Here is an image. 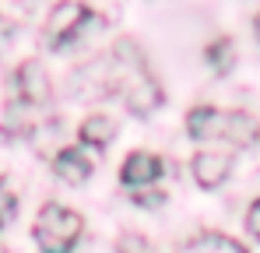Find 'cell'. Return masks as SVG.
I'll return each instance as SVG.
<instances>
[{"mask_svg":"<svg viewBox=\"0 0 260 253\" xmlns=\"http://www.w3.org/2000/svg\"><path fill=\"white\" fill-rule=\"evenodd\" d=\"M99 67H102V84H109L106 95H120L134 116H148L162 106L166 99L162 84L148 71V60L134 39H120Z\"/></svg>","mask_w":260,"mask_h":253,"instance_id":"1","label":"cell"},{"mask_svg":"<svg viewBox=\"0 0 260 253\" xmlns=\"http://www.w3.org/2000/svg\"><path fill=\"white\" fill-rule=\"evenodd\" d=\"M81 232H85V218H81L78 211L49 201V204L39 208L32 239H36L39 253H71L74 243L81 239Z\"/></svg>","mask_w":260,"mask_h":253,"instance_id":"2","label":"cell"},{"mask_svg":"<svg viewBox=\"0 0 260 253\" xmlns=\"http://www.w3.org/2000/svg\"><path fill=\"white\" fill-rule=\"evenodd\" d=\"M95 21V11L81 4V0H60L53 11H49V18H46V46H53V49H60V46H71V42L78 39V36H85V28Z\"/></svg>","mask_w":260,"mask_h":253,"instance_id":"3","label":"cell"},{"mask_svg":"<svg viewBox=\"0 0 260 253\" xmlns=\"http://www.w3.org/2000/svg\"><path fill=\"white\" fill-rule=\"evenodd\" d=\"M7 99H14V102H21L28 109H39V106H46L53 99L49 74H46V67L39 60H25V64L14 67V74H11V95Z\"/></svg>","mask_w":260,"mask_h":253,"instance_id":"4","label":"cell"},{"mask_svg":"<svg viewBox=\"0 0 260 253\" xmlns=\"http://www.w3.org/2000/svg\"><path fill=\"white\" fill-rule=\"evenodd\" d=\"M211 141H221L229 148H253L260 141V123L250 113H221L218 109L215 126H211Z\"/></svg>","mask_w":260,"mask_h":253,"instance_id":"5","label":"cell"},{"mask_svg":"<svg viewBox=\"0 0 260 253\" xmlns=\"http://www.w3.org/2000/svg\"><path fill=\"white\" fill-rule=\"evenodd\" d=\"M166 172V162L151 151H130L123 159V169H120V183L123 186H134V190H144L151 186L155 179H162Z\"/></svg>","mask_w":260,"mask_h":253,"instance_id":"6","label":"cell"},{"mask_svg":"<svg viewBox=\"0 0 260 253\" xmlns=\"http://www.w3.org/2000/svg\"><path fill=\"white\" fill-rule=\"evenodd\" d=\"M190 169H193V179L204 186V190H215L229 179L232 172V155L229 151H197L190 159Z\"/></svg>","mask_w":260,"mask_h":253,"instance_id":"7","label":"cell"},{"mask_svg":"<svg viewBox=\"0 0 260 253\" xmlns=\"http://www.w3.org/2000/svg\"><path fill=\"white\" fill-rule=\"evenodd\" d=\"M91 159L85 155V148H63V151H56V159H53V172L63 179V183H71V186H81L91 179Z\"/></svg>","mask_w":260,"mask_h":253,"instance_id":"8","label":"cell"},{"mask_svg":"<svg viewBox=\"0 0 260 253\" xmlns=\"http://www.w3.org/2000/svg\"><path fill=\"white\" fill-rule=\"evenodd\" d=\"M113 137H116V120L106 116V113H91V116H85L81 126H78L81 148H106Z\"/></svg>","mask_w":260,"mask_h":253,"instance_id":"9","label":"cell"},{"mask_svg":"<svg viewBox=\"0 0 260 253\" xmlns=\"http://www.w3.org/2000/svg\"><path fill=\"white\" fill-rule=\"evenodd\" d=\"M179 253H246V246L229 239V236H221V232H201L190 243H183Z\"/></svg>","mask_w":260,"mask_h":253,"instance_id":"10","label":"cell"},{"mask_svg":"<svg viewBox=\"0 0 260 253\" xmlns=\"http://www.w3.org/2000/svg\"><path fill=\"white\" fill-rule=\"evenodd\" d=\"M28 126H32V109L14 102V99H7V109H4V120H0V134L4 137H21Z\"/></svg>","mask_w":260,"mask_h":253,"instance_id":"11","label":"cell"},{"mask_svg":"<svg viewBox=\"0 0 260 253\" xmlns=\"http://www.w3.org/2000/svg\"><path fill=\"white\" fill-rule=\"evenodd\" d=\"M215 116H218L215 106H193V109L186 113V134H190L193 141H211Z\"/></svg>","mask_w":260,"mask_h":253,"instance_id":"12","label":"cell"},{"mask_svg":"<svg viewBox=\"0 0 260 253\" xmlns=\"http://www.w3.org/2000/svg\"><path fill=\"white\" fill-rule=\"evenodd\" d=\"M204 56H208V64L215 67L218 74H225V71L232 67V42L229 39H215L208 49H204Z\"/></svg>","mask_w":260,"mask_h":253,"instance_id":"13","label":"cell"},{"mask_svg":"<svg viewBox=\"0 0 260 253\" xmlns=\"http://www.w3.org/2000/svg\"><path fill=\"white\" fill-rule=\"evenodd\" d=\"M130 204L134 208H162L166 204V194L162 190H130Z\"/></svg>","mask_w":260,"mask_h":253,"instance_id":"14","label":"cell"},{"mask_svg":"<svg viewBox=\"0 0 260 253\" xmlns=\"http://www.w3.org/2000/svg\"><path fill=\"white\" fill-rule=\"evenodd\" d=\"M14 214H18V197L11 190H0V232L14 222Z\"/></svg>","mask_w":260,"mask_h":253,"instance_id":"15","label":"cell"},{"mask_svg":"<svg viewBox=\"0 0 260 253\" xmlns=\"http://www.w3.org/2000/svg\"><path fill=\"white\" fill-rule=\"evenodd\" d=\"M116 250H120V253H151V246H148L141 236H123Z\"/></svg>","mask_w":260,"mask_h":253,"instance_id":"16","label":"cell"},{"mask_svg":"<svg viewBox=\"0 0 260 253\" xmlns=\"http://www.w3.org/2000/svg\"><path fill=\"white\" fill-rule=\"evenodd\" d=\"M246 229H250V232L260 239V197L250 204V211H246Z\"/></svg>","mask_w":260,"mask_h":253,"instance_id":"17","label":"cell"},{"mask_svg":"<svg viewBox=\"0 0 260 253\" xmlns=\"http://www.w3.org/2000/svg\"><path fill=\"white\" fill-rule=\"evenodd\" d=\"M11 28H14V25H11L7 18H0V46H7V39H11Z\"/></svg>","mask_w":260,"mask_h":253,"instance_id":"18","label":"cell"},{"mask_svg":"<svg viewBox=\"0 0 260 253\" xmlns=\"http://www.w3.org/2000/svg\"><path fill=\"white\" fill-rule=\"evenodd\" d=\"M257 39H260V14H257Z\"/></svg>","mask_w":260,"mask_h":253,"instance_id":"19","label":"cell"}]
</instances>
